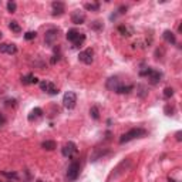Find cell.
Returning <instances> with one entry per match:
<instances>
[{"label": "cell", "mask_w": 182, "mask_h": 182, "mask_svg": "<svg viewBox=\"0 0 182 182\" xmlns=\"http://www.w3.org/2000/svg\"><path fill=\"white\" fill-rule=\"evenodd\" d=\"M145 134H147V131H145L144 128H133L121 136L120 144H125V142H129V141L135 140V138H141V136H144Z\"/></svg>", "instance_id": "1"}, {"label": "cell", "mask_w": 182, "mask_h": 182, "mask_svg": "<svg viewBox=\"0 0 182 182\" xmlns=\"http://www.w3.org/2000/svg\"><path fill=\"white\" fill-rule=\"evenodd\" d=\"M58 37H60V30L58 29H49L46 31L44 42L47 46H54L56 42L58 40Z\"/></svg>", "instance_id": "2"}, {"label": "cell", "mask_w": 182, "mask_h": 182, "mask_svg": "<svg viewBox=\"0 0 182 182\" xmlns=\"http://www.w3.org/2000/svg\"><path fill=\"white\" fill-rule=\"evenodd\" d=\"M63 104H64V107L68 108V110H73L75 107V104H77V95L73 91H67L64 97H63Z\"/></svg>", "instance_id": "3"}, {"label": "cell", "mask_w": 182, "mask_h": 182, "mask_svg": "<svg viewBox=\"0 0 182 182\" xmlns=\"http://www.w3.org/2000/svg\"><path fill=\"white\" fill-rule=\"evenodd\" d=\"M80 175V162L78 161H73L68 166V171H67V178L68 181H75Z\"/></svg>", "instance_id": "4"}, {"label": "cell", "mask_w": 182, "mask_h": 182, "mask_svg": "<svg viewBox=\"0 0 182 182\" xmlns=\"http://www.w3.org/2000/svg\"><path fill=\"white\" fill-rule=\"evenodd\" d=\"M61 152H63V155H64L66 158H73L75 154L78 152V148H77V145H75L74 142L68 141V142L64 144V147L61 148Z\"/></svg>", "instance_id": "5"}, {"label": "cell", "mask_w": 182, "mask_h": 182, "mask_svg": "<svg viewBox=\"0 0 182 182\" xmlns=\"http://www.w3.org/2000/svg\"><path fill=\"white\" fill-rule=\"evenodd\" d=\"M78 60L84 64H91V63L94 61V51L93 49H86L84 51L78 54Z\"/></svg>", "instance_id": "6"}, {"label": "cell", "mask_w": 182, "mask_h": 182, "mask_svg": "<svg viewBox=\"0 0 182 182\" xmlns=\"http://www.w3.org/2000/svg\"><path fill=\"white\" fill-rule=\"evenodd\" d=\"M40 88H42L44 93L50 94V95L58 94V88L56 87L53 83H50V81H40Z\"/></svg>", "instance_id": "7"}, {"label": "cell", "mask_w": 182, "mask_h": 182, "mask_svg": "<svg viewBox=\"0 0 182 182\" xmlns=\"http://www.w3.org/2000/svg\"><path fill=\"white\" fill-rule=\"evenodd\" d=\"M51 9H53V16H61L63 13L66 12V4L63 2H53Z\"/></svg>", "instance_id": "8"}, {"label": "cell", "mask_w": 182, "mask_h": 182, "mask_svg": "<svg viewBox=\"0 0 182 182\" xmlns=\"http://www.w3.org/2000/svg\"><path fill=\"white\" fill-rule=\"evenodd\" d=\"M161 78H162V74L159 73V71L154 70V68H152V71L148 74V83L152 84V86H157V84H159Z\"/></svg>", "instance_id": "9"}, {"label": "cell", "mask_w": 182, "mask_h": 182, "mask_svg": "<svg viewBox=\"0 0 182 182\" xmlns=\"http://www.w3.org/2000/svg\"><path fill=\"white\" fill-rule=\"evenodd\" d=\"M0 53L16 54L17 53V47H16V44H10V43H2V44H0Z\"/></svg>", "instance_id": "10"}, {"label": "cell", "mask_w": 182, "mask_h": 182, "mask_svg": "<svg viewBox=\"0 0 182 182\" xmlns=\"http://www.w3.org/2000/svg\"><path fill=\"white\" fill-rule=\"evenodd\" d=\"M71 21H73L74 24H83L84 21H86V14L81 13L80 10H75V12L71 14Z\"/></svg>", "instance_id": "11"}, {"label": "cell", "mask_w": 182, "mask_h": 182, "mask_svg": "<svg viewBox=\"0 0 182 182\" xmlns=\"http://www.w3.org/2000/svg\"><path fill=\"white\" fill-rule=\"evenodd\" d=\"M107 88L108 90H111V91H117V88L121 86L120 83V80H118V77H111V78H108L107 80Z\"/></svg>", "instance_id": "12"}, {"label": "cell", "mask_w": 182, "mask_h": 182, "mask_svg": "<svg viewBox=\"0 0 182 182\" xmlns=\"http://www.w3.org/2000/svg\"><path fill=\"white\" fill-rule=\"evenodd\" d=\"M42 115H43V110H42V108H38V107H36V108H33V110L30 111L29 121H30V122H33V121H36L37 118H40Z\"/></svg>", "instance_id": "13"}, {"label": "cell", "mask_w": 182, "mask_h": 182, "mask_svg": "<svg viewBox=\"0 0 182 182\" xmlns=\"http://www.w3.org/2000/svg\"><path fill=\"white\" fill-rule=\"evenodd\" d=\"M81 34H83V33L77 31L75 29H71V30H68V31H67V40H68V42L74 43L75 40H78V38L81 37Z\"/></svg>", "instance_id": "14"}, {"label": "cell", "mask_w": 182, "mask_h": 182, "mask_svg": "<svg viewBox=\"0 0 182 182\" xmlns=\"http://www.w3.org/2000/svg\"><path fill=\"white\" fill-rule=\"evenodd\" d=\"M162 37L165 40L166 43H169V44H175L177 43V37H175V34L171 31V30H165L164 34H162Z\"/></svg>", "instance_id": "15"}, {"label": "cell", "mask_w": 182, "mask_h": 182, "mask_svg": "<svg viewBox=\"0 0 182 182\" xmlns=\"http://www.w3.org/2000/svg\"><path fill=\"white\" fill-rule=\"evenodd\" d=\"M21 83L24 84V86L36 84V83H38V78L37 77H34L33 74H27V75H24V77H21Z\"/></svg>", "instance_id": "16"}, {"label": "cell", "mask_w": 182, "mask_h": 182, "mask_svg": "<svg viewBox=\"0 0 182 182\" xmlns=\"http://www.w3.org/2000/svg\"><path fill=\"white\" fill-rule=\"evenodd\" d=\"M42 147L44 149H47V151H53V149L57 148V144H56V141H51V140H47L44 141L42 144Z\"/></svg>", "instance_id": "17"}, {"label": "cell", "mask_w": 182, "mask_h": 182, "mask_svg": "<svg viewBox=\"0 0 182 182\" xmlns=\"http://www.w3.org/2000/svg\"><path fill=\"white\" fill-rule=\"evenodd\" d=\"M133 90H134V86H122V84H121L120 87L117 88L115 93H118V94H128V93H131Z\"/></svg>", "instance_id": "18"}, {"label": "cell", "mask_w": 182, "mask_h": 182, "mask_svg": "<svg viewBox=\"0 0 182 182\" xmlns=\"http://www.w3.org/2000/svg\"><path fill=\"white\" fill-rule=\"evenodd\" d=\"M118 31H120L122 36H125V37H129V36L133 34V30L129 29V27H127V26H124V24L118 26Z\"/></svg>", "instance_id": "19"}, {"label": "cell", "mask_w": 182, "mask_h": 182, "mask_svg": "<svg viewBox=\"0 0 182 182\" xmlns=\"http://www.w3.org/2000/svg\"><path fill=\"white\" fill-rule=\"evenodd\" d=\"M127 6H124V4H122V6H120V7L117 9V13H114V14H112L111 17H110V19H111V20H114V19H115L117 16H121V14H125V13H127Z\"/></svg>", "instance_id": "20"}, {"label": "cell", "mask_w": 182, "mask_h": 182, "mask_svg": "<svg viewBox=\"0 0 182 182\" xmlns=\"http://www.w3.org/2000/svg\"><path fill=\"white\" fill-rule=\"evenodd\" d=\"M84 7L88 12H97L100 9V3H87V4H84Z\"/></svg>", "instance_id": "21"}, {"label": "cell", "mask_w": 182, "mask_h": 182, "mask_svg": "<svg viewBox=\"0 0 182 182\" xmlns=\"http://www.w3.org/2000/svg\"><path fill=\"white\" fill-rule=\"evenodd\" d=\"M90 115L94 118V120H100V111H98V107L93 105L90 110Z\"/></svg>", "instance_id": "22"}, {"label": "cell", "mask_w": 182, "mask_h": 182, "mask_svg": "<svg viewBox=\"0 0 182 182\" xmlns=\"http://www.w3.org/2000/svg\"><path fill=\"white\" fill-rule=\"evenodd\" d=\"M9 29L12 30V31H14V33H20V31H21L20 26H19V23H17V21H12V23L9 24Z\"/></svg>", "instance_id": "23"}, {"label": "cell", "mask_w": 182, "mask_h": 182, "mask_svg": "<svg viewBox=\"0 0 182 182\" xmlns=\"http://www.w3.org/2000/svg\"><path fill=\"white\" fill-rule=\"evenodd\" d=\"M174 95V88L172 87H166L164 90V98H171Z\"/></svg>", "instance_id": "24"}, {"label": "cell", "mask_w": 182, "mask_h": 182, "mask_svg": "<svg viewBox=\"0 0 182 182\" xmlns=\"http://www.w3.org/2000/svg\"><path fill=\"white\" fill-rule=\"evenodd\" d=\"M84 42H86V34L83 33V34H81V37H80L78 40H75V42L73 43V44H74V47H80V46L83 44Z\"/></svg>", "instance_id": "25"}, {"label": "cell", "mask_w": 182, "mask_h": 182, "mask_svg": "<svg viewBox=\"0 0 182 182\" xmlns=\"http://www.w3.org/2000/svg\"><path fill=\"white\" fill-rule=\"evenodd\" d=\"M2 174H3L4 177H7V178H10V179H17V178H19V175H17L16 172H6V171H3Z\"/></svg>", "instance_id": "26"}, {"label": "cell", "mask_w": 182, "mask_h": 182, "mask_svg": "<svg viewBox=\"0 0 182 182\" xmlns=\"http://www.w3.org/2000/svg\"><path fill=\"white\" fill-rule=\"evenodd\" d=\"M16 9H17V4L14 3V2H9L7 3V10L10 13H14L16 12Z\"/></svg>", "instance_id": "27"}, {"label": "cell", "mask_w": 182, "mask_h": 182, "mask_svg": "<svg viewBox=\"0 0 182 182\" xmlns=\"http://www.w3.org/2000/svg\"><path fill=\"white\" fill-rule=\"evenodd\" d=\"M151 71H152V68H151V67H145L144 70L140 71V75H141V77H148V74L151 73Z\"/></svg>", "instance_id": "28"}, {"label": "cell", "mask_w": 182, "mask_h": 182, "mask_svg": "<svg viewBox=\"0 0 182 182\" xmlns=\"http://www.w3.org/2000/svg\"><path fill=\"white\" fill-rule=\"evenodd\" d=\"M164 111H165L166 115H174L175 108H174V107H171V105H165V108H164Z\"/></svg>", "instance_id": "29"}, {"label": "cell", "mask_w": 182, "mask_h": 182, "mask_svg": "<svg viewBox=\"0 0 182 182\" xmlns=\"http://www.w3.org/2000/svg\"><path fill=\"white\" fill-rule=\"evenodd\" d=\"M36 31H27V33L24 34V38L26 40H33V38H36Z\"/></svg>", "instance_id": "30"}, {"label": "cell", "mask_w": 182, "mask_h": 182, "mask_svg": "<svg viewBox=\"0 0 182 182\" xmlns=\"http://www.w3.org/2000/svg\"><path fill=\"white\" fill-rule=\"evenodd\" d=\"M91 27H93V29H95V30H103L104 29V26H103V23H101V21H94V23L91 24Z\"/></svg>", "instance_id": "31"}, {"label": "cell", "mask_w": 182, "mask_h": 182, "mask_svg": "<svg viewBox=\"0 0 182 182\" xmlns=\"http://www.w3.org/2000/svg\"><path fill=\"white\" fill-rule=\"evenodd\" d=\"M138 90H141V93H140L141 97H145V94H147V91H145V87H144V86H138Z\"/></svg>", "instance_id": "32"}, {"label": "cell", "mask_w": 182, "mask_h": 182, "mask_svg": "<svg viewBox=\"0 0 182 182\" xmlns=\"http://www.w3.org/2000/svg\"><path fill=\"white\" fill-rule=\"evenodd\" d=\"M60 60V54H54L53 58H51V64H56V61Z\"/></svg>", "instance_id": "33"}, {"label": "cell", "mask_w": 182, "mask_h": 182, "mask_svg": "<svg viewBox=\"0 0 182 182\" xmlns=\"http://www.w3.org/2000/svg\"><path fill=\"white\" fill-rule=\"evenodd\" d=\"M4 124H6V117H4L3 114L0 112V127H2V125H4Z\"/></svg>", "instance_id": "34"}, {"label": "cell", "mask_w": 182, "mask_h": 182, "mask_svg": "<svg viewBox=\"0 0 182 182\" xmlns=\"http://www.w3.org/2000/svg\"><path fill=\"white\" fill-rule=\"evenodd\" d=\"M14 104H16V100H12V101L9 100V101H6V105H14Z\"/></svg>", "instance_id": "35"}, {"label": "cell", "mask_w": 182, "mask_h": 182, "mask_svg": "<svg viewBox=\"0 0 182 182\" xmlns=\"http://www.w3.org/2000/svg\"><path fill=\"white\" fill-rule=\"evenodd\" d=\"M177 140H178V141L182 140V138H181V131H178V133H177Z\"/></svg>", "instance_id": "36"}, {"label": "cell", "mask_w": 182, "mask_h": 182, "mask_svg": "<svg viewBox=\"0 0 182 182\" xmlns=\"http://www.w3.org/2000/svg\"><path fill=\"white\" fill-rule=\"evenodd\" d=\"M168 181H169V182H178V181H175V179H172V178H171V177H169V178H168Z\"/></svg>", "instance_id": "37"}, {"label": "cell", "mask_w": 182, "mask_h": 182, "mask_svg": "<svg viewBox=\"0 0 182 182\" xmlns=\"http://www.w3.org/2000/svg\"><path fill=\"white\" fill-rule=\"evenodd\" d=\"M2 37H3V34H2V31H0V40H2Z\"/></svg>", "instance_id": "38"}]
</instances>
